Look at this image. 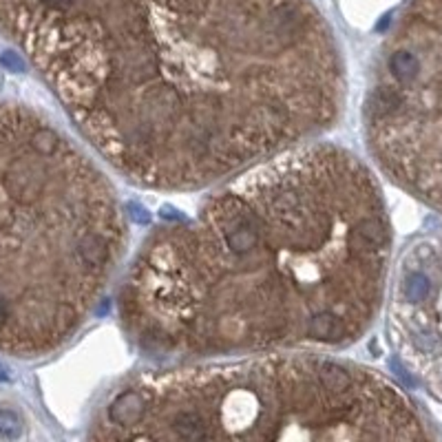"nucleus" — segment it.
Segmentation results:
<instances>
[{"label":"nucleus","mask_w":442,"mask_h":442,"mask_svg":"<svg viewBox=\"0 0 442 442\" xmlns=\"http://www.w3.org/2000/svg\"><path fill=\"white\" fill-rule=\"evenodd\" d=\"M429 290H431V283L422 272L409 274L407 283H405V297L409 303H422L427 297H429Z\"/></svg>","instance_id":"nucleus-5"},{"label":"nucleus","mask_w":442,"mask_h":442,"mask_svg":"<svg viewBox=\"0 0 442 442\" xmlns=\"http://www.w3.org/2000/svg\"><path fill=\"white\" fill-rule=\"evenodd\" d=\"M126 243L115 188L53 124L0 109V345L47 351L91 314Z\"/></svg>","instance_id":"nucleus-3"},{"label":"nucleus","mask_w":442,"mask_h":442,"mask_svg":"<svg viewBox=\"0 0 442 442\" xmlns=\"http://www.w3.org/2000/svg\"><path fill=\"white\" fill-rule=\"evenodd\" d=\"M20 431V420L11 411H0V434L7 438H16Z\"/></svg>","instance_id":"nucleus-6"},{"label":"nucleus","mask_w":442,"mask_h":442,"mask_svg":"<svg viewBox=\"0 0 442 442\" xmlns=\"http://www.w3.org/2000/svg\"><path fill=\"white\" fill-rule=\"evenodd\" d=\"M389 246L370 170L338 146H301L157 228L117 312L140 349L177 361L343 347L376 316Z\"/></svg>","instance_id":"nucleus-1"},{"label":"nucleus","mask_w":442,"mask_h":442,"mask_svg":"<svg viewBox=\"0 0 442 442\" xmlns=\"http://www.w3.org/2000/svg\"><path fill=\"white\" fill-rule=\"evenodd\" d=\"M98 440L424 438L405 398L326 356L199 363L128 380L91 424Z\"/></svg>","instance_id":"nucleus-4"},{"label":"nucleus","mask_w":442,"mask_h":442,"mask_svg":"<svg viewBox=\"0 0 442 442\" xmlns=\"http://www.w3.org/2000/svg\"><path fill=\"white\" fill-rule=\"evenodd\" d=\"M343 93L341 51L309 0H149L69 113L130 182L193 190L330 128Z\"/></svg>","instance_id":"nucleus-2"}]
</instances>
